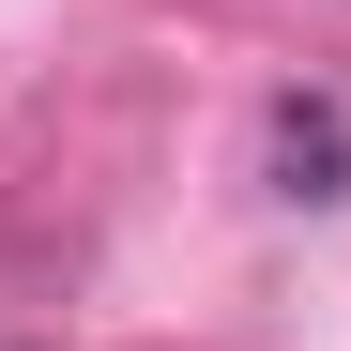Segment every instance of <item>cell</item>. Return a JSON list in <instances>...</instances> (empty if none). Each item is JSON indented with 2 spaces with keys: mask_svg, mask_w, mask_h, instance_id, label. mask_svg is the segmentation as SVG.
Masks as SVG:
<instances>
[{
  "mask_svg": "<svg viewBox=\"0 0 351 351\" xmlns=\"http://www.w3.org/2000/svg\"><path fill=\"white\" fill-rule=\"evenodd\" d=\"M275 168H290V199H336V184H351V123L290 92V107H275Z\"/></svg>",
  "mask_w": 351,
  "mask_h": 351,
  "instance_id": "obj_1",
  "label": "cell"
}]
</instances>
